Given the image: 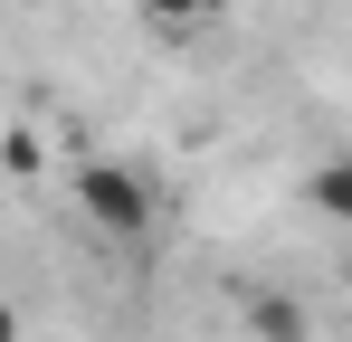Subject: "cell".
Returning <instances> with one entry per match:
<instances>
[{
	"mask_svg": "<svg viewBox=\"0 0 352 342\" xmlns=\"http://www.w3.org/2000/svg\"><path fill=\"white\" fill-rule=\"evenodd\" d=\"M0 342H19V314H10V304H0Z\"/></svg>",
	"mask_w": 352,
	"mask_h": 342,
	"instance_id": "obj_5",
	"label": "cell"
},
{
	"mask_svg": "<svg viewBox=\"0 0 352 342\" xmlns=\"http://www.w3.org/2000/svg\"><path fill=\"white\" fill-rule=\"evenodd\" d=\"M248 333H257V342H305L314 323H305L295 295H257V304H248Z\"/></svg>",
	"mask_w": 352,
	"mask_h": 342,
	"instance_id": "obj_2",
	"label": "cell"
},
{
	"mask_svg": "<svg viewBox=\"0 0 352 342\" xmlns=\"http://www.w3.org/2000/svg\"><path fill=\"white\" fill-rule=\"evenodd\" d=\"M314 209L324 219H352V152H333V162L314 171Z\"/></svg>",
	"mask_w": 352,
	"mask_h": 342,
	"instance_id": "obj_3",
	"label": "cell"
},
{
	"mask_svg": "<svg viewBox=\"0 0 352 342\" xmlns=\"http://www.w3.org/2000/svg\"><path fill=\"white\" fill-rule=\"evenodd\" d=\"M133 10H143L153 29H200V19H219L229 0H133Z\"/></svg>",
	"mask_w": 352,
	"mask_h": 342,
	"instance_id": "obj_4",
	"label": "cell"
},
{
	"mask_svg": "<svg viewBox=\"0 0 352 342\" xmlns=\"http://www.w3.org/2000/svg\"><path fill=\"white\" fill-rule=\"evenodd\" d=\"M76 200H86V219L115 228V238H143V228H153V190L124 162H76Z\"/></svg>",
	"mask_w": 352,
	"mask_h": 342,
	"instance_id": "obj_1",
	"label": "cell"
}]
</instances>
